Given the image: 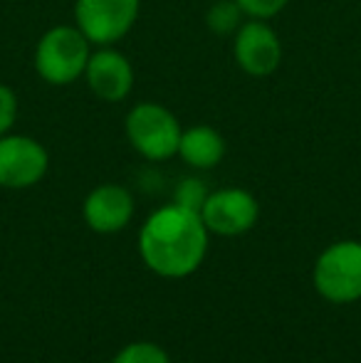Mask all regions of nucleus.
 I'll return each instance as SVG.
<instances>
[{
    "label": "nucleus",
    "mask_w": 361,
    "mask_h": 363,
    "mask_svg": "<svg viewBox=\"0 0 361 363\" xmlns=\"http://www.w3.org/2000/svg\"><path fill=\"white\" fill-rule=\"evenodd\" d=\"M50 168L48 148L33 136H0V188L23 191L45 178Z\"/></svg>",
    "instance_id": "nucleus-6"
},
{
    "label": "nucleus",
    "mask_w": 361,
    "mask_h": 363,
    "mask_svg": "<svg viewBox=\"0 0 361 363\" xmlns=\"http://www.w3.org/2000/svg\"><path fill=\"white\" fill-rule=\"evenodd\" d=\"M208 196H211V193H208L206 183H201L198 178H183L179 186H176L174 203L181 208H188V211H193V213H201Z\"/></svg>",
    "instance_id": "nucleus-14"
},
{
    "label": "nucleus",
    "mask_w": 361,
    "mask_h": 363,
    "mask_svg": "<svg viewBox=\"0 0 361 363\" xmlns=\"http://www.w3.org/2000/svg\"><path fill=\"white\" fill-rule=\"evenodd\" d=\"M208 233L223 235V238H238L245 235L260 218V206L255 196L243 188H223L208 196L201 211Z\"/></svg>",
    "instance_id": "nucleus-8"
},
{
    "label": "nucleus",
    "mask_w": 361,
    "mask_h": 363,
    "mask_svg": "<svg viewBox=\"0 0 361 363\" xmlns=\"http://www.w3.org/2000/svg\"><path fill=\"white\" fill-rule=\"evenodd\" d=\"M141 13V0H77L74 25L91 45L109 48L129 35Z\"/></svg>",
    "instance_id": "nucleus-5"
},
{
    "label": "nucleus",
    "mask_w": 361,
    "mask_h": 363,
    "mask_svg": "<svg viewBox=\"0 0 361 363\" xmlns=\"http://www.w3.org/2000/svg\"><path fill=\"white\" fill-rule=\"evenodd\" d=\"M208 250V228L201 213L176 203L151 213L139 235L141 259L159 277L181 279L201 267Z\"/></svg>",
    "instance_id": "nucleus-1"
},
{
    "label": "nucleus",
    "mask_w": 361,
    "mask_h": 363,
    "mask_svg": "<svg viewBox=\"0 0 361 363\" xmlns=\"http://www.w3.org/2000/svg\"><path fill=\"white\" fill-rule=\"evenodd\" d=\"M243 10L238 8L235 0H216V3L208 8L206 23L208 28L213 30L216 35H235V30L240 28L243 20Z\"/></svg>",
    "instance_id": "nucleus-12"
},
{
    "label": "nucleus",
    "mask_w": 361,
    "mask_h": 363,
    "mask_svg": "<svg viewBox=\"0 0 361 363\" xmlns=\"http://www.w3.org/2000/svg\"><path fill=\"white\" fill-rule=\"evenodd\" d=\"M233 57L245 74L270 77L282 62L279 35L267 25V20H245L233 35Z\"/></svg>",
    "instance_id": "nucleus-7"
},
{
    "label": "nucleus",
    "mask_w": 361,
    "mask_h": 363,
    "mask_svg": "<svg viewBox=\"0 0 361 363\" xmlns=\"http://www.w3.org/2000/svg\"><path fill=\"white\" fill-rule=\"evenodd\" d=\"M89 40L77 25H55L35 48V72L52 86H67L84 77L89 62Z\"/></svg>",
    "instance_id": "nucleus-2"
},
{
    "label": "nucleus",
    "mask_w": 361,
    "mask_h": 363,
    "mask_svg": "<svg viewBox=\"0 0 361 363\" xmlns=\"http://www.w3.org/2000/svg\"><path fill=\"white\" fill-rule=\"evenodd\" d=\"M235 3H238V8L248 15V18L270 20L287 8L289 0H235Z\"/></svg>",
    "instance_id": "nucleus-15"
},
{
    "label": "nucleus",
    "mask_w": 361,
    "mask_h": 363,
    "mask_svg": "<svg viewBox=\"0 0 361 363\" xmlns=\"http://www.w3.org/2000/svg\"><path fill=\"white\" fill-rule=\"evenodd\" d=\"M111 363H171L169 354L161 349L159 344H151V341H136L129 344L114 356Z\"/></svg>",
    "instance_id": "nucleus-13"
},
{
    "label": "nucleus",
    "mask_w": 361,
    "mask_h": 363,
    "mask_svg": "<svg viewBox=\"0 0 361 363\" xmlns=\"http://www.w3.org/2000/svg\"><path fill=\"white\" fill-rule=\"evenodd\" d=\"M126 136L136 153L149 161H166L176 156L181 141V124L166 106L156 101H141L126 114Z\"/></svg>",
    "instance_id": "nucleus-3"
},
{
    "label": "nucleus",
    "mask_w": 361,
    "mask_h": 363,
    "mask_svg": "<svg viewBox=\"0 0 361 363\" xmlns=\"http://www.w3.org/2000/svg\"><path fill=\"white\" fill-rule=\"evenodd\" d=\"M314 289L334 304L361 299V242L342 240L319 255L314 264Z\"/></svg>",
    "instance_id": "nucleus-4"
},
{
    "label": "nucleus",
    "mask_w": 361,
    "mask_h": 363,
    "mask_svg": "<svg viewBox=\"0 0 361 363\" xmlns=\"http://www.w3.org/2000/svg\"><path fill=\"white\" fill-rule=\"evenodd\" d=\"M18 119V96L8 84H0V136L10 134Z\"/></svg>",
    "instance_id": "nucleus-16"
},
{
    "label": "nucleus",
    "mask_w": 361,
    "mask_h": 363,
    "mask_svg": "<svg viewBox=\"0 0 361 363\" xmlns=\"http://www.w3.org/2000/svg\"><path fill=\"white\" fill-rule=\"evenodd\" d=\"M176 156H181L191 168L208 171V168H216L226 156V139L221 136V131L208 124L188 126L181 131Z\"/></svg>",
    "instance_id": "nucleus-11"
},
{
    "label": "nucleus",
    "mask_w": 361,
    "mask_h": 363,
    "mask_svg": "<svg viewBox=\"0 0 361 363\" xmlns=\"http://www.w3.org/2000/svg\"><path fill=\"white\" fill-rule=\"evenodd\" d=\"M84 79L96 99L116 104V101L126 99L134 89V67L126 55H121L109 45V48H99L89 55Z\"/></svg>",
    "instance_id": "nucleus-9"
},
{
    "label": "nucleus",
    "mask_w": 361,
    "mask_h": 363,
    "mask_svg": "<svg viewBox=\"0 0 361 363\" xmlns=\"http://www.w3.org/2000/svg\"><path fill=\"white\" fill-rule=\"evenodd\" d=\"M82 213L94 233L114 235L124 230L134 216V198L126 188L116 186V183H104L87 196Z\"/></svg>",
    "instance_id": "nucleus-10"
}]
</instances>
